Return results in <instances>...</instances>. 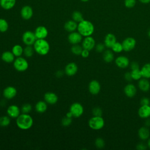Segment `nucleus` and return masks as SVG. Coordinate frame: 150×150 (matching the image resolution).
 <instances>
[{"label":"nucleus","mask_w":150,"mask_h":150,"mask_svg":"<svg viewBox=\"0 0 150 150\" xmlns=\"http://www.w3.org/2000/svg\"><path fill=\"white\" fill-rule=\"evenodd\" d=\"M16 119L17 127L22 130L30 129L33 124V120L29 114L21 113Z\"/></svg>","instance_id":"obj_1"},{"label":"nucleus","mask_w":150,"mask_h":150,"mask_svg":"<svg viewBox=\"0 0 150 150\" xmlns=\"http://www.w3.org/2000/svg\"><path fill=\"white\" fill-rule=\"evenodd\" d=\"M77 31L84 37L91 36L94 32V26L88 20L83 19L77 25Z\"/></svg>","instance_id":"obj_2"},{"label":"nucleus","mask_w":150,"mask_h":150,"mask_svg":"<svg viewBox=\"0 0 150 150\" xmlns=\"http://www.w3.org/2000/svg\"><path fill=\"white\" fill-rule=\"evenodd\" d=\"M33 46L35 52L40 55L45 56L49 52L50 45L45 39H37Z\"/></svg>","instance_id":"obj_3"},{"label":"nucleus","mask_w":150,"mask_h":150,"mask_svg":"<svg viewBox=\"0 0 150 150\" xmlns=\"http://www.w3.org/2000/svg\"><path fill=\"white\" fill-rule=\"evenodd\" d=\"M105 124L103 118L99 116H93L88 121V126L94 130H99L102 129Z\"/></svg>","instance_id":"obj_4"},{"label":"nucleus","mask_w":150,"mask_h":150,"mask_svg":"<svg viewBox=\"0 0 150 150\" xmlns=\"http://www.w3.org/2000/svg\"><path fill=\"white\" fill-rule=\"evenodd\" d=\"M13 67L16 70L20 72L26 71L28 67L29 63L26 59L21 56L16 57L13 61Z\"/></svg>","instance_id":"obj_5"},{"label":"nucleus","mask_w":150,"mask_h":150,"mask_svg":"<svg viewBox=\"0 0 150 150\" xmlns=\"http://www.w3.org/2000/svg\"><path fill=\"white\" fill-rule=\"evenodd\" d=\"M22 39L25 45L32 46L33 45L37 39L34 32L30 30H27L23 33Z\"/></svg>","instance_id":"obj_6"},{"label":"nucleus","mask_w":150,"mask_h":150,"mask_svg":"<svg viewBox=\"0 0 150 150\" xmlns=\"http://www.w3.org/2000/svg\"><path fill=\"white\" fill-rule=\"evenodd\" d=\"M72 114L73 117L79 118L82 115L84 112L83 106L80 103H74L70 107V111Z\"/></svg>","instance_id":"obj_7"},{"label":"nucleus","mask_w":150,"mask_h":150,"mask_svg":"<svg viewBox=\"0 0 150 150\" xmlns=\"http://www.w3.org/2000/svg\"><path fill=\"white\" fill-rule=\"evenodd\" d=\"M136 40L132 37H128L125 38L122 42L123 50L125 52H129L133 50L136 46Z\"/></svg>","instance_id":"obj_8"},{"label":"nucleus","mask_w":150,"mask_h":150,"mask_svg":"<svg viewBox=\"0 0 150 150\" xmlns=\"http://www.w3.org/2000/svg\"><path fill=\"white\" fill-rule=\"evenodd\" d=\"M83 36L77 31L70 32L68 35L67 39L71 45H76L80 43L83 40Z\"/></svg>","instance_id":"obj_9"},{"label":"nucleus","mask_w":150,"mask_h":150,"mask_svg":"<svg viewBox=\"0 0 150 150\" xmlns=\"http://www.w3.org/2000/svg\"><path fill=\"white\" fill-rule=\"evenodd\" d=\"M81 46L83 49H85L90 51L95 47V46H96L95 39L91 36L85 37L84 39H83L82 40Z\"/></svg>","instance_id":"obj_10"},{"label":"nucleus","mask_w":150,"mask_h":150,"mask_svg":"<svg viewBox=\"0 0 150 150\" xmlns=\"http://www.w3.org/2000/svg\"><path fill=\"white\" fill-rule=\"evenodd\" d=\"M21 108L16 105H9L6 110L8 115L11 118H16L21 114Z\"/></svg>","instance_id":"obj_11"},{"label":"nucleus","mask_w":150,"mask_h":150,"mask_svg":"<svg viewBox=\"0 0 150 150\" xmlns=\"http://www.w3.org/2000/svg\"><path fill=\"white\" fill-rule=\"evenodd\" d=\"M17 94V90L13 86H8L4 89L3 96L7 100L13 98Z\"/></svg>","instance_id":"obj_12"},{"label":"nucleus","mask_w":150,"mask_h":150,"mask_svg":"<svg viewBox=\"0 0 150 150\" xmlns=\"http://www.w3.org/2000/svg\"><path fill=\"white\" fill-rule=\"evenodd\" d=\"M33 14L32 8L29 5L23 6L21 10V17L25 20H29L32 18Z\"/></svg>","instance_id":"obj_13"},{"label":"nucleus","mask_w":150,"mask_h":150,"mask_svg":"<svg viewBox=\"0 0 150 150\" xmlns=\"http://www.w3.org/2000/svg\"><path fill=\"white\" fill-rule=\"evenodd\" d=\"M115 63L119 68L125 69L129 65V60L125 56H119L115 59Z\"/></svg>","instance_id":"obj_14"},{"label":"nucleus","mask_w":150,"mask_h":150,"mask_svg":"<svg viewBox=\"0 0 150 150\" xmlns=\"http://www.w3.org/2000/svg\"><path fill=\"white\" fill-rule=\"evenodd\" d=\"M101 90V85L96 80H91L88 84L89 92L93 95L98 94Z\"/></svg>","instance_id":"obj_15"},{"label":"nucleus","mask_w":150,"mask_h":150,"mask_svg":"<svg viewBox=\"0 0 150 150\" xmlns=\"http://www.w3.org/2000/svg\"><path fill=\"white\" fill-rule=\"evenodd\" d=\"M36 39H45L48 35V30L44 26H38L34 32Z\"/></svg>","instance_id":"obj_16"},{"label":"nucleus","mask_w":150,"mask_h":150,"mask_svg":"<svg viewBox=\"0 0 150 150\" xmlns=\"http://www.w3.org/2000/svg\"><path fill=\"white\" fill-rule=\"evenodd\" d=\"M78 71V66L77 65L74 63L71 62L68 63L64 69V72L66 75L68 76H73L75 75Z\"/></svg>","instance_id":"obj_17"},{"label":"nucleus","mask_w":150,"mask_h":150,"mask_svg":"<svg viewBox=\"0 0 150 150\" xmlns=\"http://www.w3.org/2000/svg\"><path fill=\"white\" fill-rule=\"evenodd\" d=\"M137 91V90L135 86L131 83L127 84L124 88V92L125 95L129 98L134 97L136 95Z\"/></svg>","instance_id":"obj_18"},{"label":"nucleus","mask_w":150,"mask_h":150,"mask_svg":"<svg viewBox=\"0 0 150 150\" xmlns=\"http://www.w3.org/2000/svg\"><path fill=\"white\" fill-rule=\"evenodd\" d=\"M139 117L143 119L148 118L150 117V105H141L138 111Z\"/></svg>","instance_id":"obj_19"},{"label":"nucleus","mask_w":150,"mask_h":150,"mask_svg":"<svg viewBox=\"0 0 150 150\" xmlns=\"http://www.w3.org/2000/svg\"><path fill=\"white\" fill-rule=\"evenodd\" d=\"M44 100L50 105L55 104L58 101V96L53 92H47L44 95Z\"/></svg>","instance_id":"obj_20"},{"label":"nucleus","mask_w":150,"mask_h":150,"mask_svg":"<svg viewBox=\"0 0 150 150\" xmlns=\"http://www.w3.org/2000/svg\"><path fill=\"white\" fill-rule=\"evenodd\" d=\"M116 42H117V39L115 36L111 33H109L107 34L105 36L104 44L106 47L111 48V47L114 45V44Z\"/></svg>","instance_id":"obj_21"},{"label":"nucleus","mask_w":150,"mask_h":150,"mask_svg":"<svg viewBox=\"0 0 150 150\" xmlns=\"http://www.w3.org/2000/svg\"><path fill=\"white\" fill-rule=\"evenodd\" d=\"M138 135L140 139H141L142 141L147 140L150 137L149 129L146 126L142 127L138 129Z\"/></svg>","instance_id":"obj_22"},{"label":"nucleus","mask_w":150,"mask_h":150,"mask_svg":"<svg viewBox=\"0 0 150 150\" xmlns=\"http://www.w3.org/2000/svg\"><path fill=\"white\" fill-rule=\"evenodd\" d=\"M138 86L139 88L144 92H146L150 89V82L148 81V79L143 77L139 79Z\"/></svg>","instance_id":"obj_23"},{"label":"nucleus","mask_w":150,"mask_h":150,"mask_svg":"<svg viewBox=\"0 0 150 150\" xmlns=\"http://www.w3.org/2000/svg\"><path fill=\"white\" fill-rule=\"evenodd\" d=\"M16 2V0H0V6L5 10L12 9Z\"/></svg>","instance_id":"obj_24"},{"label":"nucleus","mask_w":150,"mask_h":150,"mask_svg":"<svg viewBox=\"0 0 150 150\" xmlns=\"http://www.w3.org/2000/svg\"><path fill=\"white\" fill-rule=\"evenodd\" d=\"M15 55L12 51H5L1 54V59L5 63H11L13 62L15 59Z\"/></svg>","instance_id":"obj_25"},{"label":"nucleus","mask_w":150,"mask_h":150,"mask_svg":"<svg viewBox=\"0 0 150 150\" xmlns=\"http://www.w3.org/2000/svg\"><path fill=\"white\" fill-rule=\"evenodd\" d=\"M77 25H78V23H77L76 22H75L74 21L71 19V20H69V21H67L64 23V28L66 31L70 33V32H74L76 30H77Z\"/></svg>","instance_id":"obj_26"},{"label":"nucleus","mask_w":150,"mask_h":150,"mask_svg":"<svg viewBox=\"0 0 150 150\" xmlns=\"http://www.w3.org/2000/svg\"><path fill=\"white\" fill-rule=\"evenodd\" d=\"M47 108V104L44 101H39L35 105V110L38 113L45 112Z\"/></svg>","instance_id":"obj_27"},{"label":"nucleus","mask_w":150,"mask_h":150,"mask_svg":"<svg viewBox=\"0 0 150 150\" xmlns=\"http://www.w3.org/2000/svg\"><path fill=\"white\" fill-rule=\"evenodd\" d=\"M103 58L105 62L106 63H111L113 61L114 58V55L113 52L110 50H105L103 54Z\"/></svg>","instance_id":"obj_28"},{"label":"nucleus","mask_w":150,"mask_h":150,"mask_svg":"<svg viewBox=\"0 0 150 150\" xmlns=\"http://www.w3.org/2000/svg\"><path fill=\"white\" fill-rule=\"evenodd\" d=\"M142 76L145 79L150 78V63L145 64L141 69Z\"/></svg>","instance_id":"obj_29"},{"label":"nucleus","mask_w":150,"mask_h":150,"mask_svg":"<svg viewBox=\"0 0 150 150\" xmlns=\"http://www.w3.org/2000/svg\"><path fill=\"white\" fill-rule=\"evenodd\" d=\"M12 52L15 55V57H20L23 53V48L20 45H15L12 47Z\"/></svg>","instance_id":"obj_30"},{"label":"nucleus","mask_w":150,"mask_h":150,"mask_svg":"<svg viewBox=\"0 0 150 150\" xmlns=\"http://www.w3.org/2000/svg\"><path fill=\"white\" fill-rule=\"evenodd\" d=\"M71 18H72V19L75 22H76L77 23H79L80 22H81L84 19L82 13L79 11H74L72 13Z\"/></svg>","instance_id":"obj_31"},{"label":"nucleus","mask_w":150,"mask_h":150,"mask_svg":"<svg viewBox=\"0 0 150 150\" xmlns=\"http://www.w3.org/2000/svg\"><path fill=\"white\" fill-rule=\"evenodd\" d=\"M11 123V118L8 115L0 117V127H6Z\"/></svg>","instance_id":"obj_32"},{"label":"nucleus","mask_w":150,"mask_h":150,"mask_svg":"<svg viewBox=\"0 0 150 150\" xmlns=\"http://www.w3.org/2000/svg\"><path fill=\"white\" fill-rule=\"evenodd\" d=\"M35 50L33 47H32V46H29L26 45V46L23 48V54L26 57H30L33 56Z\"/></svg>","instance_id":"obj_33"},{"label":"nucleus","mask_w":150,"mask_h":150,"mask_svg":"<svg viewBox=\"0 0 150 150\" xmlns=\"http://www.w3.org/2000/svg\"><path fill=\"white\" fill-rule=\"evenodd\" d=\"M83 48L82 46L79 45V44L73 45L71 47V52L75 55H81Z\"/></svg>","instance_id":"obj_34"},{"label":"nucleus","mask_w":150,"mask_h":150,"mask_svg":"<svg viewBox=\"0 0 150 150\" xmlns=\"http://www.w3.org/2000/svg\"><path fill=\"white\" fill-rule=\"evenodd\" d=\"M9 25L7 21L4 18H0V32L4 33L8 30Z\"/></svg>","instance_id":"obj_35"},{"label":"nucleus","mask_w":150,"mask_h":150,"mask_svg":"<svg viewBox=\"0 0 150 150\" xmlns=\"http://www.w3.org/2000/svg\"><path fill=\"white\" fill-rule=\"evenodd\" d=\"M131 74L132 80H139L142 77L141 70L139 69L132 70L131 71Z\"/></svg>","instance_id":"obj_36"},{"label":"nucleus","mask_w":150,"mask_h":150,"mask_svg":"<svg viewBox=\"0 0 150 150\" xmlns=\"http://www.w3.org/2000/svg\"><path fill=\"white\" fill-rule=\"evenodd\" d=\"M112 49V51L114 53H121L123 50V47L122 45V43L120 42H116L114 45L111 48Z\"/></svg>","instance_id":"obj_37"},{"label":"nucleus","mask_w":150,"mask_h":150,"mask_svg":"<svg viewBox=\"0 0 150 150\" xmlns=\"http://www.w3.org/2000/svg\"><path fill=\"white\" fill-rule=\"evenodd\" d=\"M32 105L29 103H25L22 105L21 108V111L22 113L29 114L32 111Z\"/></svg>","instance_id":"obj_38"},{"label":"nucleus","mask_w":150,"mask_h":150,"mask_svg":"<svg viewBox=\"0 0 150 150\" xmlns=\"http://www.w3.org/2000/svg\"><path fill=\"white\" fill-rule=\"evenodd\" d=\"M137 4V0H124V5L125 7L128 9L133 8Z\"/></svg>","instance_id":"obj_39"},{"label":"nucleus","mask_w":150,"mask_h":150,"mask_svg":"<svg viewBox=\"0 0 150 150\" xmlns=\"http://www.w3.org/2000/svg\"><path fill=\"white\" fill-rule=\"evenodd\" d=\"M95 146L98 149H102L105 146V141L101 138H97L94 142Z\"/></svg>","instance_id":"obj_40"},{"label":"nucleus","mask_w":150,"mask_h":150,"mask_svg":"<svg viewBox=\"0 0 150 150\" xmlns=\"http://www.w3.org/2000/svg\"><path fill=\"white\" fill-rule=\"evenodd\" d=\"M71 122H72V118H69L66 116L63 117L61 121L62 125L63 127H68L71 124Z\"/></svg>","instance_id":"obj_41"},{"label":"nucleus","mask_w":150,"mask_h":150,"mask_svg":"<svg viewBox=\"0 0 150 150\" xmlns=\"http://www.w3.org/2000/svg\"><path fill=\"white\" fill-rule=\"evenodd\" d=\"M92 113H93V116L101 117L102 114H103V111L101 109V108H100L98 107H96L93 108V109L92 110Z\"/></svg>","instance_id":"obj_42"},{"label":"nucleus","mask_w":150,"mask_h":150,"mask_svg":"<svg viewBox=\"0 0 150 150\" xmlns=\"http://www.w3.org/2000/svg\"><path fill=\"white\" fill-rule=\"evenodd\" d=\"M105 45L103 43H98L95 46V49L97 52L98 53H101L104 51L105 49Z\"/></svg>","instance_id":"obj_43"},{"label":"nucleus","mask_w":150,"mask_h":150,"mask_svg":"<svg viewBox=\"0 0 150 150\" xmlns=\"http://www.w3.org/2000/svg\"><path fill=\"white\" fill-rule=\"evenodd\" d=\"M150 100L148 97H143L140 101V104L141 105H149Z\"/></svg>","instance_id":"obj_44"},{"label":"nucleus","mask_w":150,"mask_h":150,"mask_svg":"<svg viewBox=\"0 0 150 150\" xmlns=\"http://www.w3.org/2000/svg\"><path fill=\"white\" fill-rule=\"evenodd\" d=\"M147 145L145 144L143 142H140L137 145V146H136V148L138 150H145L147 148Z\"/></svg>","instance_id":"obj_45"},{"label":"nucleus","mask_w":150,"mask_h":150,"mask_svg":"<svg viewBox=\"0 0 150 150\" xmlns=\"http://www.w3.org/2000/svg\"><path fill=\"white\" fill-rule=\"evenodd\" d=\"M130 68L132 70H135V69H139V65L137 62H132L130 64Z\"/></svg>","instance_id":"obj_46"},{"label":"nucleus","mask_w":150,"mask_h":150,"mask_svg":"<svg viewBox=\"0 0 150 150\" xmlns=\"http://www.w3.org/2000/svg\"><path fill=\"white\" fill-rule=\"evenodd\" d=\"M89 54H90V51L87 50V49H83V50H82V52L81 53V56L83 57V58H87L89 56Z\"/></svg>","instance_id":"obj_47"},{"label":"nucleus","mask_w":150,"mask_h":150,"mask_svg":"<svg viewBox=\"0 0 150 150\" xmlns=\"http://www.w3.org/2000/svg\"><path fill=\"white\" fill-rule=\"evenodd\" d=\"M124 79H125V80L128 81H131L132 80V78L131 76V72H127L125 73L124 74Z\"/></svg>","instance_id":"obj_48"},{"label":"nucleus","mask_w":150,"mask_h":150,"mask_svg":"<svg viewBox=\"0 0 150 150\" xmlns=\"http://www.w3.org/2000/svg\"><path fill=\"white\" fill-rule=\"evenodd\" d=\"M138 1L142 4H148L150 3V0H138Z\"/></svg>","instance_id":"obj_49"},{"label":"nucleus","mask_w":150,"mask_h":150,"mask_svg":"<svg viewBox=\"0 0 150 150\" xmlns=\"http://www.w3.org/2000/svg\"><path fill=\"white\" fill-rule=\"evenodd\" d=\"M145 125L147 127H150V119L149 118H146V120H145Z\"/></svg>","instance_id":"obj_50"},{"label":"nucleus","mask_w":150,"mask_h":150,"mask_svg":"<svg viewBox=\"0 0 150 150\" xmlns=\"http://www.w3.org/2000/svg\"><path fill=\"white\" fill-rule=\"evenodd\" d=\"M66 116L67 117H69V118H72V117H73V115H72V114L71 113L70 111L67 112L66 114Z\"/></svg>","instance_id":"obj_51"},{"label":"nucleus","mask_w":150,"mask_h":150,"mask_svg":"<svg viewBox=\"0 0 150 150\" xmlns=\"http://www.w3.org/2000/svg\"><path fill=\"white\" fill-rule=\"evenodd\" d=\"M147 146L149 148H150V137L149 138V139H148V142H147Z\"/></svg>","instance_id":"obj_52"},{"label":"nucleus","mask_w":150,"mask_h":150,"mask_svg":"<svg viewBox=\"0 0 150 150\" xmlns=\"http://www.w3.org/2000/svg\"><path fill=\"white\" fill-rule=\"evenodd\" d=\"M80 1L83 2H88L89 0H80Z\"/></svg>","instance_id":"obj_53"},{"label":"nucleus","mask_w":150,"mask_h":150,"mask_svg":"<svg viewBox=\"0 0 150 150\" xmlns=\"http://www.w3.org/2000/svg\"><path fill=\"white\" fill-rule=\"evenodd\" d=\"M148 36L150 38V29L149 30V31H148Z\"/></svg>","instance_id":"obj_54"},{"label":"nucleus","mask_w":150,"mask_h":150,"mask_svg":"<svg viewBox=\"0 0 150 150\" xmlns=\"http://www.w3.org/2000/svg\"><path fill=\"white\" fill-rule=\"evenodd\" d=\"M0 96H1V92H0Z\"/></svg>","instance_id":"obj_55"}]
</instances>
